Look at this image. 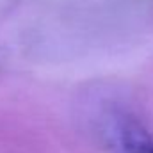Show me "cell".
<instances>
[{"label": "cell", "mask_w": 153, "mask_h": 153, "mask_svg": "<svg viewBox=\"0 0 153 153\" xmlns=\"http://www.w3.org/2000/svg\"><path fill=\"white\" fill-rule=\"evenodd\" d=\"M114 132L121 153H153V137L137 121L123 117L117 121Z\"/></svg>", "instance_id": "cell-1"}]
</instances>
